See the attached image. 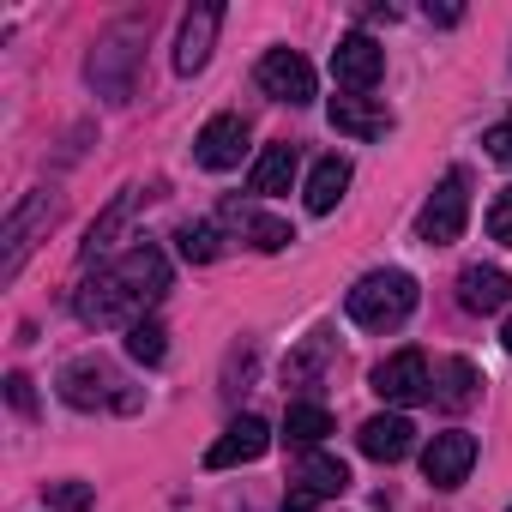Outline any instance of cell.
Instances as JSON below:
<instances>
[{"label": "cell", "mask_w": 512, "mask_h": 512, "mask_svg": "<svg viewBox=\"0 0 512 512\" xmlns=\"http://www.w3.org/2000/svg\"><path fill=\"white\" fill-rule=\"evenodd\" d=\"M55 217H61V199H55V193H31V199L7 217V235H0V241H7V260H0V278H7V284L25 272V253L37 247V235H43Z\"/></svg>", "instance_id": "cell-6"}, {"label": "cell", "mask_w": 512, "mask_h": 512, "mask_svg": "<svg viewBox=\"0 0 512 512\" xmlns=\"http://www.w3.org/2000/svg\"><path fill=\"white\" fill-rule=\"evenodd\" d=\"M290 488H302V494H314V500H338V494L350 488V464L332 458L326 446H320V452H302L296 470H290Z\"/></svg>", "instance_id": "cell-15"}, {"label": "cell", "mask_w": 512, "mask_h": 512, "mask_svg": "<svg viewBox=\"0 0 512 512\" xmlns=\"http://www.w3.org/2000/svg\"><path fill=\"white\" fill-rule=\"evenodd\" d=\"M374 392H380L386 404H398V410H410V404L434 398L428 356H422V350H398V356H386V362L374 368Z\"/></svg>", "instance_id": "cell-7"}, {"label": "cell", "mask_w": 512, "mask_h": 512, "mask_svg": "<svg viewBox=\"0 0 512 512\" xmlns=\"http://www.w3.org/2000/svg\"><path fill=\"white\" fill-rule=\"evenodd\" d=\"M488 235H494L500 247H512V187L494 193V205H488Z\"/></svg>", "instance_id": "cell-27"}, {"label": "cell", "mask_w": 512, "mask_h": 512, "mask_svg": "<svg viewBox=\"0 0 512 512\" xmlns=\"http://www.w3.org/2000/svg\"><path fill=\"white\" fill-rule=\"evenodd\" d=\"M428 19H434V25H458L464 7H452V0H446V7H434V0H428Z\"/></svg>", "instance_id": "cell-31"}, {"label": "cell", "mask_w": 512, "mask_h": 512, "mask_svg": "<svg viewBox=\"0 0 512 512\" xmlns=\"http://www.w3.org/2000/svg\"><path fill=\"white\" fill-rule=\"evenodd\" d=\"M266 446H272V428H266L260 416H235V422L223 428V440H211L205 470H235V464H253Z\"/></svg>", "instance_id": "cell-11"}, {"label": "cell", "mask_w": 512, "mask_h": 512, "mask_svg": "<svg viewBox=\"0 0 512 512\" xmlns=\"http://www.w3.org/2000/svg\"><path fill=\"white\" fill-rule=\"evenodd\" d=\"M500 344H506V356H512V320H506V332H500Z\"/></svg>", "instance_id": "cell-33"}, {"label": "cell", "mask_w": 512, "mask_h": 512, "mask_svg": "<svg viewBox=\"0 0 512 512\" xmlns=\"http://www.w3.org/2000/svg\"><path fill=\"white\" fill-rule=\"evenodd\" d=\"M380 73H386V49H380L368 31H350V37L332 49V79H338L350 97H368V91L380 85Z\"/></svg>", "instance_id": "cell-8"}, {"label": "cell", "mask_w": 512, "mask_h": 512, "mask_svg": "<svg viewBox=\"0 0 512 512\" xmlns=\"http://www.w3.org/2000/svg\"><path fill=\"white\" fill-rule=\"evenodd\" d=\"M241 151H247V121H241V115H217V121H205L199 139H193V157H199L205 169H235Z\"/></svg>", "instance_id": "cell-12"}, {"label": "cell", "mask_w": 512, "mask_h": 512, "mask_svg": "<svg viewBox=\"0 0 512 512\" xmlns=\"http://www.w3.org/2000/svg\"><path fill=\"white\" fill-rule=\"evenodd\" d=\"M458 302H464L470 314H500V308L512 302V278H506L500 266H464V272H458Z\"/></svg>", "instance_id": "cell-17"}, {"label": "cell", "mask_w": 512, "mask_h": 512, "mask_svg": "<svg viewBox=\"0 0 512 512\" xmlns=\"http://www.w3.org/2000/svg\"><path fill=\"white\" fill-rule=\"evenodd\" d=\"M127 356L145 362V368H157V362L169 356V332H163V320H139V326H127Z\"/></svg>", "instance_id": "cell-26"}, {"label": "cell", "mask_w": 512, "mask_h": 512, "mask_svg": "<svg viewBox=\"0 0 512 512\" xmlns=\"http://www.w3.org/2000/svg\"><path fill=\"white\" fill-rule=\"evenodd\" d=\"M344 187H350V157H320L314 163V175H308V211L314 217H326V211H338V199H344Z\"/></svg>", "instance_id": "cell-20"}, {"label": "cell", "mask_w": 512, "mask_h": 512, "mask_svg": "<svg viewBox=\"0 0 512 512\" xmlns=\"http://www.w3.org/2000/svg\"><path fill=\"white\" fill-rule=\"evenodd\" d=\"M506 512H512V506H506Z\"/></svg>", "instance_id": "cell-34"}, {"label": "cell", "mask_w": 512, "mask_h": 512, "mask_svg": "<svg viewBox=\"0 0 512 512\" xmlns=\"http://www.w3.org/2000/svg\"><path fill=\"white\" fill-rule=\"evenodd\" d=\"M49 500H55L61 512H85V506H91L97 494H91L85 482H49Z\"/></svg>", "instance_id": "cell-28"}, {"label": "cell", "mask_w": 512, "mask_h": 512, "mask_svg": "<svg viewBox=\"0 0 512 512\" xmlns=\"http://www.w3.org/2000/svg\"><path fill=\"white\" fill-rule=\"evenodd\" d=\"M332 127L338 133H350V139H386V127H392V109L380 103V97H332Z\"/></svg>", "instance_id": "cell-16"}, {"label": "cell", "mask_w": 512, "mask_h": 512, "mask_svg": "<svg viewBox=\"0 0 512 512\" xmlns=\"http://www.w3.org/2000/svg\"><path fill=\"white\" fill-rule=\"evenodd\" d=\"M476 386H482V380H476V368H470L464 356H452V362L434 368V398H440V410H452V416L476 404Z\"/></svg>", "instance_id": "cell-22"}, {"label": "cell", "mask_w": 512, "mask_h": 512, "mask_svg": "<svg viewBox=\"0 0 512 512\" xmlns=\"http://www.w3.org/2000/svg\"><path fill=\"white\" fill-rule=\"evenodd\" d=\"M296 169H302L296 145H266V151H260V163H253V175H247V187L260 193V199H278V193H290Z\"/></svg>", "instance_id": "cell-19"}, {"label": "cell", "mask_w": 512, "mask_h": 512, "mask_svg": "<svg viewBox=\"0 0 512 512\" xmlns=\"http://www.w3.org/2000/svg\"><path fill=\"white\" fill-rule=\"evenodd\" d=\"M169 296V260H163V247H151V241H133L121 260H109L79 296H73V308H79V320L85 326H139V320H151V308Z\"/></svg>", "instance_id": "cell-1"}, {"label": "cell", "mask_w": 512, "mask_h": 512, "mask_svg": "<svg viewBox=\"0 0 512 512\" xmlns=\"http://www.w3.org/2000/svg\"><path fill=\"white\" fill-rule=\"evenodd\" d=\"M61 398H67L73 410H139V392H133V386L121 380V368L103 362V356L67 362V368H61Z\"/></svg>", "instance_id": "cell-3"}, {"label": "cell", "mask_w": 512, "mask_h": 512, "mask_svg": "<svg viewBox=\"0 0 512 512\" xmlns=\"http://www.w3.org/2000/svg\"><path fill=\"white\" fill-rule=\"evenodd\" d=\"M260 91L272 97V103H290V109H302V103H314V67L296 55V49H266V61H260Z\"/></svg>", "instance_id": "cell-9"}, {"label": "cell", "mask_w": 512, "mask_h": 512, "mask_svg": "<svg viewBox=\"0 0 512 512\" xmlns=\"http://www.w3.org/2000/svg\"><path fill=\"white\" fill-rule=\"evenodd\" d=\"M7 398L19 416H37V392H31V374H7Z\"/></svg>", "instance_id": "cell-30"}, {"label": "cell", "mask_w": 512, "mask_h": 512, "mask_svg": "<svg viewBox=\"0 0 512 512\" xmlns=\"http://www.w3.org/2000/svg\"><path fill=\"white\" fill-rule=\"evenodd\" d=\"M217 25H223V7H193V13L181 19V37H175V73H199V67L211 61Z\"/></svg>", "instance_id": "cell-13"}, {"label": "cell", "mask_w": 512, "mask_h": 512, "mask_svg": "<svg viewBox=\"0 0 512 512\" xmlns=\"http://www.w3.org/2000/svg\"><path fill=\"white\" fill-rule=\"evenodd\" d=\"M464 217H470V181L452 169V175L428 193V205H422V217H416V235H422L428 247H446V241L464 235Z\"/></svg>", "instance_id": "cell-5"}, {"label": "cell", "mask_w": 512, "mask_h": 512, "mask_svg": "<svg viewBox=\"0 0 512 512\" xmlns=\"http://www.w3.org/2000/svg\"><path fill=\"white\" fill-rule=\"evenodd\" d=\"M356 446H362L374 464H398V458L416 446V422H410V416H398V410H392V416H368V422H362V434H356Z\"/></svg>", "instance_id": "cell-14"}, {"label": "cell", "mask_w": 512, "mask_h": 512, "mask_svg": "<svg viewBox=\"0 0 512 512\" xmlns=\"http://www.w3.org/2000/svg\"><path fill=\"white\" fill-rule=\"evenodd\" d=\"M326 434H332V410H326V404H314V398L290 404V416H284V446H296V452H320Z\"/></svg>", "instance_id": "cell-21"}, {"label": "cell", "mask_w": 512, "mask_h": 512, "mask_svg": "<svg viewBox=\"0 0 512 512\" xmlns=\"http://www.w3.org/2000/svg\"><path fill=\"white\" fill-rule=\"evenodd\" d=\"M151 199H157L151 187H127V193H121V199H115V205L91 223V235H85V260H103V253L115 247V235L133 223V211H139V205H151Z\"/></svg>", "instance_id": "cell-18"}, {"label": "cell", "mask_w": 512, "mask_h": 512, "mask_svg": "<svg viewBox=\"0 0 512 512\" xmlns=\"http://www.w3.org/2000/svg\"><path fill=\"white\" fill-rule=\"evenodd\" d=\"M350 320L362 332H398L416 308V278L410 272H368L356 290H350Z\"/></svg>", "instance_id": "cell-2"}, {"label": "cell", "mask_w": 512, "mask_h": 512, "mask_svg": "<svg viewBox=\"0 0 512 512\" xmlns=\"http://www.w3.org/2000/svg\"><path fill=\"white\" fill-rule=\"evenodd\" d=\"M223 217H229V223H241V235H253V247H260V253H284V247L296 241V229H290L284 217H266V211L223 205Z\"/></svg>", "instance_id": "cell-23"}, {"label": "cell", "mask_w": 512, "mask_h": 512, "mask_svg": "<svg viewBox=\"0 0 512 512\" xmlns=\"http://www.w3.org/2000/svg\"><path fill=\"white\" fill-rule=\"evenodd\" d=\"M482 145H488V157H494L500 169H512V115H506V121H494V127L482 133Z\"/></svg>", "instance_id": "cell-29"}, {"label": "cell", "mask_w": 512, "mask_h": 512, "mask_svg": "<svg viewBox=\"0 0 512 512\" xmlns=\"http://www.w3.org/2000/svg\"><path fill=\"white\" fill-rule=\"evenodd\" d=\"M326 356H332V332H314L296 356H290V368H284V380L296 386V392H314V380L326 374Z\"/></svg>", "instance_id": "cell-25"}, {"label": "cell", "mask_w": 512, "mask_h": 512, "mask_svg": "<svg viewBox=\"0 0 512 512\" xmlns=\"http://www.w3.org/2000/svg\"><path fill=\"white\" fill-rule=\"evenodd\" d=\"M175 247H181V260L211 266L217 253H223V229H217L211 217H193V223H181V229H175Z\"/></svg>", "instance_id": "cell-24"}, {"label": "cell", "mask_w": 512, "mask_h": 512, "mask_svg": "<svg viewBox=\"0 0 512 512\" xmlns=\"http://www.w3.org/2000/svg\"><path fill=\"white\" fill-rule=\"evenodd\" d=\"M139 43H145V25H139V19H127V25H115V31H103V37H97V49H91L85 73H91V85H97L109 103H127V97H133Z\"/></svg>", "instance_id": "cell-4"}, {"label": "cell", "mask_w": 512, "mask_h": 512, "mask_svg": "<svg viewBox=\"0 0 512 512\" xmlns=\"http://www.w3.org/2000/svg\"><path fill=\"white\" fill-rule=\"evenodd\" d=\"M284 512H314V494H302V488H290V500H284Z\"/></svg>", "instance_id": "cell-32"}, {"label": "cell", "mask_w": 512, "mask_h": 512, "mask_svg": "<svg viewBox=\"0 0 512 512\" xmlns=\"http://www.w3.org/2000/svg\"><path fill=\"white\" fill-rule=\"evenodd\" d=\"M470 464H476V434H464V428L434 434L428 452H422V476H428L434 488H458V482L470 476Z\"/></svg>", "instance_id": "cell-10"}]
</instances>
